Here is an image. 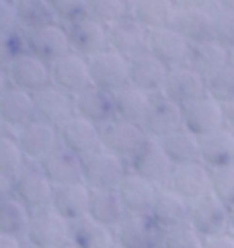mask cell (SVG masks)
Here are the masks:
<instances>
[{"instance_id":"obj_1","label":"cell","mask_w":234,"mask_h":248,"mask_svg":"<svg viewBox=\"0 0 234 248\" xmlns=\"http://www.w3.org/2000/svg\"><path fill=\"white\" fill-rule=\"evenodd\" d=\"M125 174L128 162L105 148L83 158V183L91 191H117Z\"/></svg>"},{"instance_id":"obj_2","label":"cell","mask_w":234,"mask_h":248,"mask_svg":"<svg viewBox=\"0 0 234 248\" xmlns=\"http://www.w3.org/2000/svg\"><path fill=\"white\" fill-rule=\"evenodd\" d=\"M117 248H152L160 246L163 228H160L148 211L132 214L128 211L121 221L113 228Z\"/></svg>"},{"instance_id":"obj_3","label":"cell","mask_w":234,"mask_h":248,"mask_svg":"<svg viewBox=\"0 0 234 248\" xmlns=\"http://www.w3.org/2000/svg\"><path fill=\"white\" fill-rule=\"evenodd\" d=\"M25 242H31L37 248H60L70 242V221L51 207L31 211Z\"/></svg>"},{"instance_id":"obj_4","label":"cell","mask_w":234,"mask_h":248,"mask_svg":"<svg viewBox=\"0 0 234 248\" xmlns=\"http://www.w3.org/2000/svg\"><path fill=\"white\" fill-rule=\"evenodd\" d=\"M187 221L203 238L230 232V207L226 203H222L216 195L208 193L197 201L189 203Z\"/></svg>"},{"instance_id":"obj_5","label":"cell","mask_w":234,"mask_h":248,"mask_svg":"<svg viewBox=\"0 0 234 248\" xmlns=\"http://www.w3.org/2000/svg\"><path fill=\"white\" fill-rule=\"evenodd\" d=\"M91 84L115 93L117 88L130 84V60L107 47L101 54L88 58Z\"/></svg>"},{"instance_id":"obj_6","label":"cell","mask_w":234,"mask_h":248,"mask_svg":"<svg viewBox=\"0 0 234 248\" xmlns=\"http://www.w3.org/2000/svg\"><path fill=\"white\" fill-rule=\"evenodd\" d=\"M170 168H173V162L168 160L160 140L150 136L138 148V152L128 160V170L144 176V179H148L150 183L158 185V187L167 183Z\"/></svg>"},{"instance_id":"obj_7","label":"cell","mask_w":234,"mask_h":248,"mask_svg":"<svg viewBox=\"0 0 234 248\" xmlns=\"http://www.w3.org/2000/svg\"><path fill=\"white\" fill-rule=\"evenodd\" d=\"M146 131L142 129V125L136 123L123 121V119H109L101 125V146L105 150H109L115 156L123 158L125 162L138 152V148L146 141Z\"/></svg>"},{"instance_id":"obj_8","label":"cell","mask_w":234,"mask_h":248,"mask_svg":"<svg viewBox=\"0 0 234 248\" xmlns=\"http://www.w3.org/2000/svg\"><path fill=\"white\" fill-rule=\"evenodd\" d=\"M8 82L15 88H21L27 93H37L41 88L51 84V70L50 64L41 58L29 54V51H21L6 68Z\"/></svg>"},{"instance_id":"obj_9","label":"cell","mask_w":234,"mask_h":248,"mask_svg":"<svg viewBox=\"0 0 234 248\" xmlns=\"http://www.w3.org/2000/svg\"><path fill=\"white\" fill-rule=\"evenodd\" d=\"M25 49L29 54L41 58L48 64H53L56 60L70 54V41L66 33V25L51 23L46 27L25 31Z\"/></svg>"},{"instance_id":"obj_10","label":"cell","mask_w":234,"mask_h":248,"mask_svg":"<svg viewBox=\"0 0 234 248\" xmlns=\"http://www.w3.org/2000/svg\"><path fill=\"white\" fill-rule=\"evenodd\" d=\"M53 185L41 172L37 164H27L23 170L15 176V197L23 201L29 211H39L51 207Z\"/></svg>"},{"instance_id":"obj_11","label":"cell","mask_w":234,"mask_h":248,"mask_svg":"<svg viewBox=\"0 0 234 248\" xmlns=\"http://www.w3.org/2000/svg\"><path fill=\"white\" fill-rule=\"evenodd\" d=\"M165 187L181 195L185 201H197L210 193V168L203 162L173 164Z\"/></svg>"},{"instance_id":"obj_12","label":"cell","mask_w":234,"mask_h":248,"mask_svg":"<svg viewBox=\"0 0 234 248\" xmlns=\"http://www.w3.org/2000/svg\"><path fill=\"white\" fill-rule=\"evenodd\" d=\"M70 49L83 58H93L109 47V35L107 27L101 23L93 21L91 16H80L66 25Z\"/></svg>"},{"instance_id":"obj_13","label":"cell","mask_w":234,"mask_h":248,"mask_svg":"<svg viewBox=\"0 0 234 248\" xmlns=\"http://www.w3.org/2000/svg\"><path fill=\"white\" fill-rule=\"evenodd\" d=\"M15 136L21 146L25 160L31 164H37L41 158H46L51 150L60 144L58 127H53L41 119H33L29 125L19 129Z\"/></svg>"},{"instance_id":"obj_14","label":"cell","mask_w":234,"mask_h":248,"mask_svg":"<svg viewBox=\"0 0 234 248\" xmlns=\"http://www.w3.org/2000/svg\"><path fill=\"white\" fill-rule=\"evenodd\" d=\"M189 47H191V43H189L175 27H165V29H152V31H148L146 51H150L152 56L158 58L168 68L187 64Z\"/></svg>"},{"instance_id":"obj_15","label":"cell","mask_w":234,"mask_h":248,"mask_svg":"<svg viewBox=\"0 0 234 248\" xmlns=\"http://www.w3.org/2000/svg\"><path fill=\"white\" fill-rule=\"evenodd\" d=\"M35 99V111H37V119L50 123L53 127H62L68 119L76 115L74 109V94H70L62 88L48 84L46 88L33 93Z\"/></svg>"},{"instance_id":"obj_16","label":"cell","mask_w":234,"mask_h":248,"mask_svg":"<svg viewBox=\"0 0 234 248\" xmlns=\"http://www.w3.org/2000/svg\"><path fill=\"white\" fill-rule=\"evenodd\" d=\"M58 136H60V144L80 158H86L88 154L103 148L101 127L95 125L93 121L78 117V115H74L62 127H58Z\"/></svg>"},{"instance_id":"obj_17","label":"cell","mask_w":234,"mask_h":248,"mask_svg":"<svg viewBox=\"0 0 234 248\" xmlns=\"http://www.w3.org/2000/svg\"><path fill=\"white\" fill-rule=\"evenodd\" d=\"M183 127L200 138L220 127H226L224 125V105L214 101L210 94L187 103L183 107Z\"/></svg>"},{"instance_id":"obj_18","label":"cell","mask_w":234,"mask_h":248,"mask_svg":"<svg viewBox=\"0 0 234 248\" xmlns=\"http://www.w3.org/2000/svg\"><path fill=\"white\" fill-rule=\"evenodd\" d=\"M179 127H183V107L167 99L163 93L152 94L150 109L142 123V129L146 131V136L160 140Z\"/></svg>"},{"instance_id":"obj_19","label":"cell","mask_w":234,"mask_h":248,"mask_svg":"<svg viewBox=\"0 0 234 248\" xmlns=\"http://www.w3.org/2000/svg\"><path fill=\"white\" fill-rule=\"evenodd\" d=\"M160 93H163L167 99L177 103L179 107H185L187 103H191L205 94V78L200 76L187 64L175 66L168 70L165 86Z\"/></svg>"},{"instance_id":"obj_20","label":"cell","mask_w":234,"mask_h":248,"mask_svg":"<svg viewBox=\"0 0 234 248\" xmlns=\"http://www.w3.org/2000/svg\"><path fill=\"white\" fill-rule=\"evenodd\" d=\"M0 119L4 123V129L11 134H17L25 125H29L33 119H37L33 94L8 86V91L0 96Z\"/></svg>"},{"instance_id":"obj_21","label":"cell","mask_w":234,"mask_h":248,"mask_svg":"<svg viewBox=\"0 0 234 248\" xmlns=\"http://www.w3.org/2000/svg\"><path fill=\"white\" fill-rule=\"evenodd\" d=\"M50 70H51V84L70 94H76L83 88L91 86L88 60L74 54V51H70L64 58L50 64Z\"/></svg>"},{"instance_id":"obj_22","label":"cell","mask_w":234,"mask_h":248,"mask_svg":"<svg viewBox=\"0 0 234 248\" xmlns=\"http://www.w3.org/2000/svg\"><path fill=\"white\" fill-rule=\"evenodd\" d=\"M41 172L48 176L50 183L56 185H68V183H78L83 181V158L70 152L68 148L58 144L51 152L41 158L37 162Z\"/></svg>"},{"instance_id":"obj_23","label":"cell","mask_w":234,"mask_h":248,"mask_svg":"<svg viewBox=\"0 0 234 248\" xmlns=\"http://www.w3.org/2000/svg\"><path fill=\"white\" fill-rule=\"evenodd\" d=\"M168 70L170 68L152 56L150 51H142V54L130 58V84L148 94H156L163 91Z\"/></svg>"},{"instance_id":"obj_24","label":"cell","mask_w":234,"mask_h":248,"mask_svg":"<svg viewBox=\"0 0 234 248\" xmlns=\"http://www.w3.org/2000/svg\"><path fill=\"white\" fill-rule=\"evenodd\" d=\"M88 203H91V189H88L83 181L68 183V185H56V187H53L51 209H56L70 224L88 216Z\"/></svg>"},{"instance_id":"obj_25","label":"cell","mask_w":234,"mask_h":248,"mask_svg":"<svg viewBox=\"0 0 234 248\" xmlns=\"http://www.w3.org/2000/svg\"><path fill=\"white\" fill-rule=\"evenodd\" d=\"M107 35H109V49L125 56L128 60L146 51L148 31L138 21H134L130 15L113 23L111 27H107Z\"/></svg>"},{"instance_id":"obj_26","label":"cell","mask_w":234,"mask_h":248,"mask_svg":"<svg viewBox=\"0 0 234 248\" xmlns=\"http://www.w3.org/2000/svg\"><path fill=\"white\" fill-rule=\"evenodd\" d=\"M179 11L177 0H132L128 15L146 31L173 27Z\"/></svg>"},{"instance_id":"obj_27","label":"cell","mask_w":234,"mask_h":248,"mask_svg":"<svg viewBox=\"0 0 234 248\" xmlns=\"http://www.w3.org/2000/svg\"><path fill=\"white\" fill-rule=\"evenodd\" d=\"M74 109H76L78 117L93 121L95 125L101 127L103 123H107L109 119L115 117L113 93L91 84V86H86L80 93L74 94Z\"/></svg>"},{"instance_id":"obj_28","label":"cell","mask_w":234,"mask_h":248,"mask_svg":"<svg viewBox=\"0 0 234 248\" xmlns=\"http://www.w3.org/2000/svg\"><path fill=\"white\" fill-rule=\"evenodd\" d=\"M226 64H230V49L224 47L222 43H218L216 39L191 43V47H189L187 66L193 68L195 72L203 78L218 72V70L224 68Z\"/></svg>"},{"instance_id":"obj_29","label":"cell","mask_w":234,"mask_h":248,"mask_svg":"<svg viewBox=\"0 0 234 248\" xmlns=\"http://www.w3.org/2000/svg\"><path fill=\"white\" fill-rule=\"evenodd\" d=\"M158 185L150 183L148 179L128 170V174L123 176V181L117 187V193L121 197V203L125 211H132V214H144L148 211L152 201H154Z\"/></svg>"},{"instance_id":"obj_30","label":"cell","mask_w":234,"mask_h":248,"mask_svg":"<svg viewBox=\"0 0 234 248\" xmlns=\"http://www.w3.org/2000/svg\"><path fill=\"white\" fill-rule=\"evenodd\" d=\"M148 214L152 219L156 221L160 228H168L175 224H181L189 216V201H185L181 195H177L175 191H170L165 185H160L156 189L154 201L148 209Z\"/></svg>"},{"instance_id":"obj_31","label":"cell","mask_w":234,"mask_h":248,"mask_svg":"<svg viewBox=\"0 0 234 248\" xmlns=\"http://www.w3.org/2000/svg\"><path fill=\"white\" fill-rule=\"evenodd\" d=\"M150 101L152 94L144 93L132 84H125L113 93V113L117 119L142 125L150 109Z\"/></svg>"},{"instance_id":"obj_32","label":"cell","mask_w":234,"mask_h":248,"mask_svg":"<svg viewBox=\"0 0 234 248\" xmlns=\"http://www.w3.org/2000/svg\"><path fill=\"white\" fill-rule=\"evenodd\" d=\"M200 162L208 168H218L234 162V131L220 127L200 138Z\"/></svg>"},{"instance_id":"obj_33","label":"cell","mask_w":234,"mask_h":248,"mask_svg":"<svg viewBox=\"0 0 234 248\" xmlns=\"http://www.w3.org/2000/svg\"><path fill=\"white\" fill-rule=\"evenodd\" d=\"M173 27L181 33L189 43H200L205 39H214L212 11H208V8H183V6H179Z\"/></svg>"},{"instance_id":"obj_34","label":"cell","mask_w":234,"mask_h":248,"mask_svg":"<svg viewBox=\"0 0 234 248\" xmlns=\"http://www.w3.org/2000/svg\"><path fill=\"white\" fill-rule=\"evenodd\" d=\"M70 242L78 248H117L113 228L99 224L88 216L70 224Z\"/></svg>"},{"instance_id":"obj_35","label":"cell","mask_w":234,"mask_h":248,"mask_svg":"<svg viewBox=\"0 0 234 248\" xmlns=\"http://www.w3.org/2000/svg\"><path fill=\"white\" fill-rule=\"evenodd\" d=\"M160 144L173 164L200 162V136H195L187 127L170 131L165 138H160Z\"/></svg>"},{"instance_id":"obj_36","label":"cell","mask_w":234,"mask_h":248,"mask_svg":"<svg viewBox=\"0 0 234 248\" xmlns=\"http://www.w3.org/2000/svg\"><path fill=\"white\" fill-rule=\"evenodd\" d=\"M128 214L121 203L117 191H91V203H88V217L107 228H115L121 217Z\"/></svg>"},{"instance_id":"obj_37","label":"cell","mask_w":234,"mask_h":248,"mask_svg":"<svg viewBox=\"0 0 234 248\" xmlns=\"http://www.w3.org/2000/svg\"><path fill=\"white\" fill-rule=\"evenodd\" d=\"M15 8L19 29L23 31H33L51 23H58L50 0H15Z\"/></svg>"},{"instance_id":"obj_38","label":"cell","mask_w":234,"mask_h":248,"mask_svg":"<svg viewBox=\"0 0 234 248\" xmlns=\"http://www.w3.org/2000/svg\"><path fill=\"white\" fill-rule=\"evenodd\" d=\"M31 211L23 201H19L13 195L11 199L0 203V232L15 236L19 240H25L27 228H29Z\"/></svg>"},{"instance_id":"obj_39","label":"cell","mask_w":234,"mask_h":248,"mask_svg":"<svg viewBox=\"0 0 234 248\" xmlns=\"http://www.w3.org/2000/svg\"><path fill=\"white\" fill-rule=\"evenodd\" d=\"M27 164L29 162L25 160L21 146L17 141V136L11 134V131L0 134V174H6L11 179H15Z\"/></svg>"},{"instance_id":"obj_40","label":"cell","mask_w":234,"mask_h":248,"mask_svg":"<svg viewBox=\"0 0 234 248\" xmlns=\"http://www.w3.org/2000/svg\"><path fill=\"white\" fill-rule=\"evenodd\" d=\"M130 2L128 0H86V16L93 21L111 27L113 23L128 16Z\"/></svg>"},{"instance_id":"obj_41","label":"cell","mask_w":234,"mask_h":248,"mask_svg":"<svg viewBox=\"0 0 234 248\" xmlns=\"http://www.w3.org/2000/svg\"><path fill=\"white\" fill-rule=\"evenodd\" d=\"M160 248H203V236L185 219L163 230Z\"/></svg>"},{"instance_id":"obj_42","label":"cell","mask_w":234,"mask_h":248,"mask_svg":"<svg viewBox=\"0 0 234 248\" xmlns=\"http://www.w3.org/2000/svg\"><path fill=\"white\" fill-rule=\"evenodd\" d=\"M205 94H210L220 105H228L234 101V66L226 64L218 72L205 78Z\"/></svg>"},{"instance_id":"obj_43","label":"cell","mask_w":234,"mask_h":248,"mask_svg":"<svg viewBox=\"0 0 234 248\" xmlns=\"http://www.w3.org/2000/svg\"><path fill=\"white\" fill-rule=\"evenodd\" d=\"M210 193L228 207L234 205V162L210 168Z\"/></svg>"},{"instance_id":"obj_44","label":"cell","mask_w":234,"mask_h":248,"mask_svg":"<svg viewBox=\"0 0 234 248\" xmlns=\"http://www.w3.org/2000/svg\"><path fill=\"white\" fill-rule=\"evenodd\" d=\"M212 27H214V39L222 43L224 47H234V11L226 8H212Z\"/></svg>"},{"instance_id":"obj_45","label":"cell","mask_w":234,"mask_h":248,"mask_svg":"<svg viewBox=\"0 0 234 248\" xmlns=\"http://www.w3.org/2000/svg\"><path fill=\"white\" fill-rule=\"evenodd\" d=\"M25 49V31L17 29L11 33H0V68L6 70L8 64Z\"/></svg>"},{"instance_id":"obj_46","label":"cell","mask_w":234,"mask_h":248,"mask_svg":"<svg viewBox=\"0 0 234 248\" xmlns=\"http://www.w3.org/2000/svg\"><path fill=\"white\" fill-rule=\"evenodd\" d=\"M50 4L56 13V19L62 25L86 16V0H50Z\"/></svg>"},{"instance_id":"obj_47","label":"cell","mask_w":234,"mask_h":248,"mask_svg":"<svg viewBox=\"0 0 234 248\" xmlns=\"http://www.w3.org/2000/svg\"><path fill=\"white\" fill-rule=\"evenodd\" d=\"M19 29L15 0H0V33H11Z\"/></svg>"},{"instance_id":"obj_48","label":"cell","mask_w":234,"mask_h":248,"mask_svg":"<svg viewBox=\"0 0 234 248\" xmlns=\"http://www.w3.org/2000/svg\"><path fill=\"white\" fill-rule=\"evenodd\" d=\"M203 248H234V234L224 232V234L203 238Z\"/></svg>"},{"instance_id":"obj_49","label":"cell","mask_w":234,"mask_h":248,"mask_svg":"<svg viewBox=\"0 0 234 248\" xmlns=\"http://www.w3.org/2000/svg\"><path fill=\"white\" fill-rule=\"evenodd\" d=\"M13 195H15V179H11L6 174H0V203L11 199Z\"/></svg>"},{"instance_id":"obj_50","label":"cell","mask_w":234,"mask_h":248,"mask_svg":"<svg viewBox=\"0 0 234 248\" xmlns=\"http://www.w3.org/2000/svg\"><path fill=\"white\" fill-rule=\"evenodd\" d=\"M177 4L183 8H208V11H212L214 0H177Z\"/></svg>"},{"instance_id":"obj_51","label":"cell","mask_w":234,"mask_h":248,"mask_svg":"<svg viewBox=\"0 0 234 248\" xmlns=\"http://www.w3.org/2000/svg\"><path fill=\"white\" fill-rule=\"evenodd\" d=\"M25 240H19L15 236H8V234H2L0 232V248H21Z\"/></svg>"},{"instance_id":"obj_52","label":"cell","mask_w":234,"mask_h":248,"mask_svg":"<svg viewBox=\"0 0 234 248\" xmlns=\"http://www.w3.org/2000/svg\"><path fill=\"white\" fill-rule=\"evenodd\" d=\"M224 125L230 131H234V101L224 105Z\"/></svg>"},{"instance_id":"obj_53","label":"cell","mask_w":234,"mask_h":248,"mask_svg":"<svg viewBox=\"0 0 234 248\" xmlns=\"http://www.w3.org/2000/svg\"><path fill=\"white\" fill-rule=\"evenodd\" d=\"M8 86H11V82H8L6 70H2V68H0V96H2V94L8 91Z\"/></svg>"},{"instance_id":"obj_54","label":"cell","mask_w":234,"mask_h":248,"mask_svg":"<svg viewBox=\"0 0 234 248\" xmlns=\"http://www.w3.org/2000/svg\"><path fill=\"white\" fill-rule=\"evenodd\" d=\"M214 6L226 8V11H234V0H214Z\"/></svg>"},{"instance_id":"obj_55","label":"cell","mask_w":234,"mask_h":248,"mask_svg":"<svg viewBox=\"0 0 234 248\" xmlns=\"http://www.w3.org/2000/svg\"><path fill=\"white\" fill-rule=\"evenodd\" d=\"M230 232L234 234V205H230Z\"/></svg>"},{"instance_id":"obj_56","label":"cell","mask_w":234,"mask_h":248,"mask_svg":"<svg viewBox=\"0 0 234 248\" xmlns=\"http://www.w3.org/2000/svg\"><path fill=\"white\" fill-rule=\"evenodd\" d=\"M60 248H78L76 244H72V242H66V244H62Z\"/></svg>"},{"instance_id":"obj_57","label":"cell","mask_w":234,"mask_h":248,"mask_svg":"<svg viewBox=\"0 0 234 248\" xmlns=\"http://www.w3.org/2000/svg\"><path fill=\"white\" fill-rule=\"evenodd\" d=\"M21 248H37V246H33L31 242H23V246Z\"/></svg>"},{"instance_id":"obj_58","label":"cell","mask_w":234,"mask_h":248,"mask_svg":"<svg viewBox=\"0 0 234 248\" xmlns=\"http://www.w3.org/2000/svg\"><path fill=\"white\" fill-rule=\"evenodd\" d=\"M230 64H232V66H234V47H232V49H230Z\"/></svg>"},{"instance_id":"obj_59","label":"cell","mask_w":234,"mask_h":248,"mask_svg":"<svg viewBox=\"0 0 234 248\" xmlns=\"http://www.w3.org/2000/svg\"><path fill=\"white\" fill-rule=\"evenodd\" d=\"M4 131H6L4 129V123H2V119H0V134H4Z\"/></svg>"},{"instance_id":"obj_60","label":"cell","mask_w":234,"mask_h":248,"mask_svg":"<svg viewBox=\"0 0 234 248\" xmlns=\"http://www.w3.org/2000/svg\"><path fill=\"white\" fill-rule=\"evenodd\" d=\"M152 248H160V246H152Z\"/></svg>"},{"instance_id":"obj_61","label":"cell","mask_w":234,"mask_h":248,"mask_svg":"<svg viewBox=\"0 0 234 248\" xmlns=\"http://www.w3.org/2000/svg\"><path fill=\"white\" fill-rule=\"evenodd\" d=\"M128 2H132V0H128Z\"/></svg>"}]
</instances>
